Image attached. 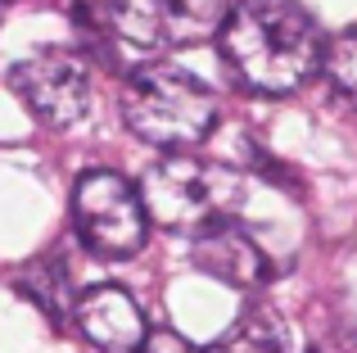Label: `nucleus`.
I'll use <instances>...</instances> for the list:
<instances>
[{"mask_svg": "<svg viewBox=\"0 0 357 353\" xmlns=\"http://www.w3.org/2000/svg\"><path fill=\"white\" fill-rule=\"evenodd\" d=\"M222 63L258 96H289L321 73V32L303 0H240L218 32Z\"/></svg>", "mask_w": 357, "mask_h": 353, "instance_id": "f257e3e1", "label": "nucleus"}, {"mask_svg": "<svg viewBox=\"0 0 357 353\" xmlns=\"http://www.w3.org/2000/svg\"><path fill=\"white\" fill-rule=\"evenodd\" d=\"M140 200L149 222L167 231L199 236L213 222H227L240 204V176L222 163L195 159V154H167L140 176Z\"/></svg>", "mask_w": 357, "mask_h": 353, "instance_id": "7ed1b4c3", "label": "nucleus"}, {"mask_svg": "<svg viewBox=\"0 0 357 353\" xmlns=\"http://www.w3.org/2000/svg\"><path fill=\"white\" fill-rule=\"evenodd\" d=\"M140 353H204V349L190 345L185 336H176V331H149V340H145Z\"/></svg>", "mask_w": 357, "mask_h": 353, "instance_id": "f8f14e48", "label": "nucleus"}, {"mask_svg": "<svg viewBox=\"0 0 357 353\" xmlns=\"http://www.w3.org/2000/svg\"><path fill=\"white\" fill-rule=\"evenodd\" d=\"M190 263L199 267L204 276L231 285V290H258L271 276V263H267V254H262V245L236 218L213 222L208 231L190 236Z\"/></svg>", "mask_w": 357, "mask_h": 353, "instance_id": "6e6552de", "label": "nucleus"}, {"mask_svg": "<svg viewBox=\"0 0 357 353\" xmlns=\"http://www.w3.org/2000/svg\"><path fill=\"white\" fill-rule=\"evenodd\" d=\"M321 77L331 82V91L340 100L357 105V32H344L326 45L321 54Z\"/></svg>", "mask_w": 357, "mask_h": 353, "instance_id": "9b49d317", "label": "nucleus"}, {"mask_svg": "<svg viewBox=\"0 0 357 353\" xmlns=\"http://www.w3.org/2000/svg\"><path fill=\"white\" fill-rule=\"evenodd\" d=\"M9 82L27 105V114L59 132L82 123L91 109V68L77 50H63V45H45V50L18 59Z\"/></svg>", "mask_w": 357, "mask_h": 353, "instance_id": "423d86ee", "label": "nucleus"}, {"mask_svg": "<svg viewBox=\"0 0 357 353\" xmlns=\"http://www.w3.org/2000/svg\"><path fill=\"white\" fill-rule=\"evenodd\" d=\"M227 5L222 0H109L100 14V36L122 41L127 50H181L222 32Z\"/></svg>", "mask_w": 357, "mask_h": 353, "instance_id": "20e7f679", "label": "nucleus"}, {"mask_svg": "<svg viewBox=\"0 0 357 353\" xmlns=\"http://www.w3.org/2000/svg\"><path fill=\"white\" fill-rule=\"evenodd\" d=\"M222 118L218 91L176 63H140L122 87V123L154 150H195Z\"/></svg>", "mask_w": 357, "mask_h": 353, "instance_id": "f03ea898", "label": "nucleus"}, {"mask_svg": "<svg viewBox=\"0 0 357 353\" xmlns=\"http://www.w3.org/2000/svg\"><path fill=\"white\" fill-rule=\"evenodd\" d=\"M73 227L100 258H131L145 249L149 213L140 200V186H131L122 172L91 168L73 186Z\"/></svg>", "mask_w": 357, "mask_h": 353, "instance_id": "39448f33", "label": "nucleus"}, {"mask_svg": "<svg viewBox=\"0 0 357 353\" xmlns=\"http://www.w3.org/2000/svg\"><path fill=\"white\" fill-rule=\"evenodd\" d=\"M73 326L100 353H140L149 340L145 313L122 285H91V290H82L77 308H73Z\"/></svg>", "mask_w": 357, "mask_h": 353, "instance_id": "0eeeda50", "label": "nucleus"}, {"mask_svg": "<svg viewBox=\"0 0 357 353\" xmlns=\"http://www.w3.org/2000/svg\"><path fill=\"white\" fill-rule=\"evenodd\" d=\"M18 290H23L50 322H73L77 290H73V276L59 258H32V263L18 272Z\"/></svg>", "mask_w": 357, "mask_h": 353, "instance_id": "1a4fd4ad", "label": "nucleus"}, {"mask_svg": "<svg viewBox=\"0 0 357 353\" xmlns=\"http://www.w3.org/2000/svg\"><path fill=\"white\" fill-rule=\"evenodd\" d=\"M218 353H298V340L271 308H249L222 336Z\"/></svg>", "mask_w": 357, "mask_h": 353, "instance_id": "9d476101", "label": "nucleus"}]
</instances>
